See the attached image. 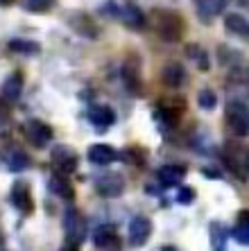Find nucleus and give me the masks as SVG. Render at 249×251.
Segmentation results:
<instances>
[{"mask_svg":"<svg viewBox=\"0 0 249 251\" xmlns=\"http://www.w3.org/2000/svg\"><path fill=\"white\" fill-rule=\"evenodd\" d=\"M64 231H66V247L64 251H77L86 235V220L77 208H68L64 217Z\"/></svg>","mask_w":249,"mask_h":251,"instance_id":"f257e3e1","label":"nucleus"},{"mask_svg":"<svg viewBox=\"0 0 249 251\" xmlns=\"http://www.w3.org/2000/svg\"><path fill=\"white\" fill-rule=\"evenodd\" d=\"M154 29H157L161 41L174 43L179 41L181 34H184V21H181L179 14L161 9V12H157V18H154Z\"/></svg>","mask_w":249,"mask_h":251,"instance_id":"f03ea898","label":"nucleus"},{"mask_svg":"<svg viewBox=\"0 0 249 251\" xmlns=\"http://www.w3.org/2000/svg\"><path fill=\"white\" fill-rule=\"evenodd\" d=\"M226 125L236 136H247L249 134V106L245 104L243 100H231L226 104Z\"/></svg>","mask_w":249,"mask_h":251,"instance_id":"7ed1b4c3","label":"nucleus"},{"mask_svg":"<svg viewBox=\"0 0 249 251\" xmlns=\"http://www.w3.org/2000/svg\"><path fill=\"white\" fill-rule=\"evenodd\" d=\"M23 134L34 147H46L53 140V129L43 120H28V123H23Z\"/></svg>","mask_w":249,"mask_h":251,"instance_id":"20e7f679","label":"nucleus"},{"mask_svg":"<svg viewBox=\"0 0 249 251\" xmlns=\"http://www.w3.org/2000/svg\"><path fill=\"white\" fill-rule=\"evenodd\" d=\"M66 21H68V25L75 29L77 34L86 36V39H98V36H100V27L95 25V21H93L88 14H84V12H70L68 16H66Z\"/></svg>","mask_w":249,"mask_h":251,"instance_id":"39448f33","label":"nucleus"},{"mask_svg":"<svg viewBox=\"0 0 249 251\" xmlns=\"http://www.w3.org/2000/svg\"><path fill=\"white\" fill-rule=\"evenodd\" d=\"M152 235V222L147 217L138 215L134 217L132 222H129V231H127V240L132 247H143Z\"/></svg>","mask_w":249,"mask_h":251,"instance_id":"423d86ee","label":"nucleus"},{"mask_svg":"<svg viewBox=\"0 0 249 251\" xmlns=\"http://www.w3.org/2000/svg\"><path fill=\"white\" fill-rule=\"evenodd\" d=\"M50 158H53L55 170H57V172H64V175H70V172L77 168V154L73 152L68 145H55Z\"/></svg>","mask_w":249,"mask_h":251,"instance_id":"0eeeda50","label":"nucleus"},{"mask_svg":"<svg viewBox=\"0 0 249 251\" xmlns=\"http://www.w3.org/2000/svg\"><path fill=\"white\" fill-rule=\"evenodd\" d=\"M95 190L102 197H118L125 190V181L118 172H107V175H100L95 179Z\"/></svg>","mask_w":249,"mask_h":251,"instance_id":"6e6552de","label":"nucleus"},{"mask_svg":"<svg viewBox=\"0 0 249 251\" xmlns=\"http://www.w3.org/2000/svg\"><path fill=\"white\" fill-rule=\"evenodd\" d=\"M224 161L229 163V168H231L240 179H247V175H249V152L247 150H240V147H226Z\"/></svg>","mask_w":249,"mask_h":251,"instance_id":"1a4fd4ad","label":"nucleus"},{"mask_svg":"<svg viewBox=\"0 0 249 251\" xmlns=\"http://www.w3.org/2000/svg\"><path fill=\"white\" fill-rule=\"evenodd\" d=\"M122 82L125 86L132 91V95H140L143 93V84H140V66L136 57H129L122 66Z\"/></svg>","mask_w":249,"mask_h":251,"instance_id":"9d476101","label":"nucleus"},{"mask_svg":"<svg viewBox=\"0 0 249 251\" xmlns=\"http://www.w3.org/2000/svg\"><path fill=\"white\" fill-rule=\"evenodd\" d=\"M12 204L16 206L21 213H32L34 210V199H32V190L25 181H16L12 188Z\"/></svg>","mask_w":249,"mask_h":251,"instance_id":"9b49d317","label":"nucleus"},{"mask_svg":"<svg viewBox=\"0 0 249 251\" xmlns=\"http://www.w3.org/2000/svg\"><path fill=\"white\" fill-rule=\"evenodd\" d=\"M88 120L93 123V127L98 129V131H105V129H109L111 125L116 123V113H113V109H109V106H91L88 109Z\"/></svg>","mask_w":249,"mask_h":251,"instance_id":"f8f14e48","label":"nucleus"},{"mask_svg":"<svg viewBox=\"0 0 249 251\" xmlns=\"http://www.w3.org/2000/svg\"><path fill=\"white\" fill-rule=\"evenodd\" d=\"M93 242H95V247H100V249H105V251L118 249L116 228L111 226V224H102V226H98L95 228V233H93Z\"/></svg>","mask_w":249,"mask_h":251,"instance_id":"ddd939ff","label":"nucleus"},{"mask_svg":"<svg viewBox=\"0 0 249 251\" xmlns=\"http://www.w3.org/2000/svg\"><path fill=\"white\" fill-rule=\"evenodd\" d=\"M88 161L93 165H109L116 161V150L107 143H95L88 147Z\"/></svg>","mask_w":249,"mask_h":251,"instance_id":"4468645a","label":"nucleus"},{"mask_svg":"<svg viewBox=\"0 0 249 251\" xmlns=\"http://www.w3.org/2000/svg\"><path fill=\"white\" fill-rule=\"evenodd\" d=\"M118 18H120L127 27H134V29H138V27H143V25H145L143 12H140L134 2H125V5L118 9Z\"/></svg>","mask_w":249,"mask_h":251,"instance_id":"2eb2a0df","label":"nucleus"},{"mask_svg":"<svg viewBox=\"0 0 249 251\" xmlns=\"http://www.w3.org/2000/svg\"><path fill=\"white\" fill-rule=\"evenodd\" d=\"M157 176L166 188L179 186V181H184V176H186V168L184 165H163L157 172Z\"/></svg>","mask_w":249,"mask_h":251,"instance_id":"dca6fc26","label":"nucleus"},{"mask_svg":"<svg viewBox=\"0 0 249 251\" xmlns=\"http://www.w3.org/2000/svg\"><path fill=\"white\" fill-rule=\"evenodd\" d=\"M161 79H163V84H166V86H170V88L184 86V84H186V70H184V66L168 64L166 68L161 70Z\"/></svg>","mask_w":249,"mask_h":251,"instance_id":"f3484780","label":"nucleus"},{"mask_svg":"<svg viewBox=\"0 0 249 251\" xmlns=\"http://www.w3.org/2000/svg\"><path fill=\"white\" fill-rule=\"evenodd\" d=\"M224 27H226V32L233 36H243V39L249 36V21L243 16V14H226Z\"/></svg>","mask_w":249,"mask_h":251,"instance_id":"a211bd4d","label":"nucleus"},{"mask_svg":"<svg viewBox=\"0 0 249 251\" xmlns=\"http://www.w3.org/2000/svg\"><path fill=\"white\" fill-rule=\"evenodd\" d=\"M21 91H23V75L21 73H12L5 79V84H2V100L16 102L21 98Z\"/></svg>","mask_w":249,"mask_h":251,"instance_id":"6ab92c4d","label":"nucleus"},{"mask_svg":"<svg viewBox=\"0 0 249 251\" xmlns=\"http://www.w3.org/2000/svg\"><path fill=\"white\" fill-rule=\"evenodd\" d=\"M50 190H53L55 195H59L61 199H66V201H70V199L75 197V193H73V186H70L68 176H66L64 172H57V175L50 176Z\"/></svg>","mask_w":249,"mask_h":251,"instance_id":"aec40b11","label":"nucleus"},{"mask_svg":"<svg viewBox=\"0 0 249 251\" xmlns=\"http://www.w3.org/2000/svg\"><path fill=\"white\" fill-rule=\"evenodd\" d=\"M233 238L240 245H249V210H240L236 217V226H233Z\"/></svg>","mask_w":249,"mask_h":251,"instance_id":"412c9836","label":"nucleus"},{"mask_svg":"<svg viewBox=\"0 0 249 251\" xmlns=\"http://www.w3.org/2000/svg\"><path fill=\"white\" fill-rule=\"evenodd\" d=\"M211 242H213V251H226V247H224V242H226V235H229V231H226V226L224 224H213L211 226Z\"/></svg>","mask_w":249,"mask_h":251,"instance_id":"4be33fe9","label":"nucleus"},{"mask_svg":"<svg viewBox=\"0 0 249 251\" xmlns=\"http://www.w3.org/2000/svg\"><path fill=\"white\" fill-rule=\"evenodd\" d=\"M240 52L238 50H233V48L229 46H220L218 48V61H220L222 66H238L240 64Z\"/></svg>","mask_w":249,"mask_h":251,"instance_id":"5701e85b","label":"nucleus"},{"mask_svg":"<svg viewBox=\"0 0 249 251\" xmlns=\"http://www.w3.org/2000/svg\"><path fill=\"white\" fill-rule=\"evenodd\" d=\"M7 163H9V170L21 172V170L29 168V158H28V154H23L21 150H14V152H9V156H7Z\"/></svg>","mask_w":249,"mask_h":251,"instance_id":"b1692460","label":"nucleus"},{"mask_svg":"<svg viewBox=\"0 0 249 251\" xmlns=\"http://www.w3.org/2000/svg\"><path fill=\"white\" fill-rule=\"evenodd\" d=\"M195 2V9H197V16H199V21L202 23L209 25L211 23V18H213V2L211 0H193Z\"/></svg>","mask_w":249,"mask_h":251,"instance_id":"393cba45","label":"nucleus"},{"mask_svg":"<svg viewBox=\"0 0 249 251\" xmlns=\"http://www.w3.org/2000/svg\"><path fill=\"white\" fill-rule=\"evenodd\" d=\"M9 50L12 52H21V54H36L41 50V46L34 41H12L9 43Z\"/></svg>","mask_w":249,"mask_h":251,"instance_id":"a878e982","label":"nucleus"},{"mask_svg":"<svg viewBox=\"0 0 249 251\" xmlns=\"http://www.w3.org/2000/svg\"><path fill=\"white\" fill-rule=\"evenodd\" d=\"M197 102H199L202 109L211 111V109H215V104H218V95H215V91H211V88H204V91H199V95H197Z\"/></svg>","mask_w":249,"mask_h":251,"instance_id":"bb28decb","label":"nucleus"},{"mask_svg":"<svg viewBox=\"0 0 249 251\" xmlns=\"http://www.w3.org/2000/svg\"><path fill=\"white\" fill-rule=\"evenodd\" d=\"M186 52H188V57H191L193 61H197V64H199V68H202V70L209 68V59H206V52H204L199 46H195V43H193V46L186 48Z\"/></svg>","mask_w":249,"mask_h":251,"instance_id":"cd10ccee","label":"nucleus"},{"mask_svg":"<svg viewBox=\"0 0 249 251\" xmlns=\"http://www.w3.org/2000/svg\"><path fill=\"white\" fill-rule=\"evenodd\" d=\"M193 199H195V190H193V188L181 186L179 190H177V201H179V204L188 206V204H193Z\"/></svg>","mask_w":249,"mask_h":251,"instance_id":"c85d7f7f","label":"nucleus"},{"mask_svg":"<svg viewBox=\"0 0 249 251\" xmlns=\"http://www.w3.org/2000/svg\"><path fill=\"white\" fill-rule=\"evenodd\" d=\"M50 5H53V0H28L25 2V7L29 12H46Z\"/></svg>","mask_w":249,"mask_h":251,"instance_id":"c756f323","label":"nucleus"},{"mask_svg":"<svg viewBox=\"0 0 249 251\" xmlns=\"http://www.w3.org/2000/svg\"><path fill=\"white\" fill-rule=\"evenodd\" d=\"M9 127H12V118H9V113L2 111L0 109V134H7L9 131Z\"/></svg>","mask_w":249,"mask_h":251,"instance_id":"7c9ffc66","label":"nucleus"},{"mask_svg":"<svg viewBox=\"0 0 249 251\" xmlns=\"http://www.w3.org/2000/svg\"><path fill=\"white\" fill-rule=\"evenodd\" d=\"M213 2V12L218 14V12H222L224 9V5H226V0H211Z\"/></svg>","mask_w":249,"mask_h":251,"instance_id":"2f4dec72","label":"nucleus"},{"mask_svg":"<svg viewBox=\"0 0 249 251\" xmlns=\"http://www.w3.org/2000/svg\"><path fill=\"white\" fill-rule=\"evenodd\" d=\"M127 154H132V156H136V154H138V150H129ZM136 165H143V154H140V158H138V161H136Z\"/></svg>","mask_w":249,"mask_h":251,"instance_id":"473e14b6","label":"nucleus"},{"mask_svg":"<svg viewBox=\"0 0 249 251\" xmlns=\"http://www.w3.org/2000/svg\"><path fill=\"white\" fill-rule=\"evenodd\" d=\"M14 0H0V7H9Z\"/></svg>","mask_w":249,"mask_h":251,"instance_id":"72a5a7b5","label":"nucleus"},{"mask_svg":"<svg viewBox=\"0 0 249 251\" xmlns=\"http://www.w3.org/2000/svg\"><path fill=\"white\" fill-rule=\"evenodd\" d=\"M238 5H243V7H249V0H236Z\"/></svg>","mask_w":249,"mask_h":251,"instance_id":"f704fd0d","label":"nucleus"},{"mask_svg":"<svg viewBox=\"0 0 249 251\" xmlns=\"http://www.w3.org/2000/svg\"><path fill=\"white\" fill-rule=\"evenodd\" d=\"M161 251H177V249H174V247H163Z\"/></svg>","mask_w":249,"mask_h":251,"instance_id":"c9c22d12","label":"nucleus"}]
</instances>
